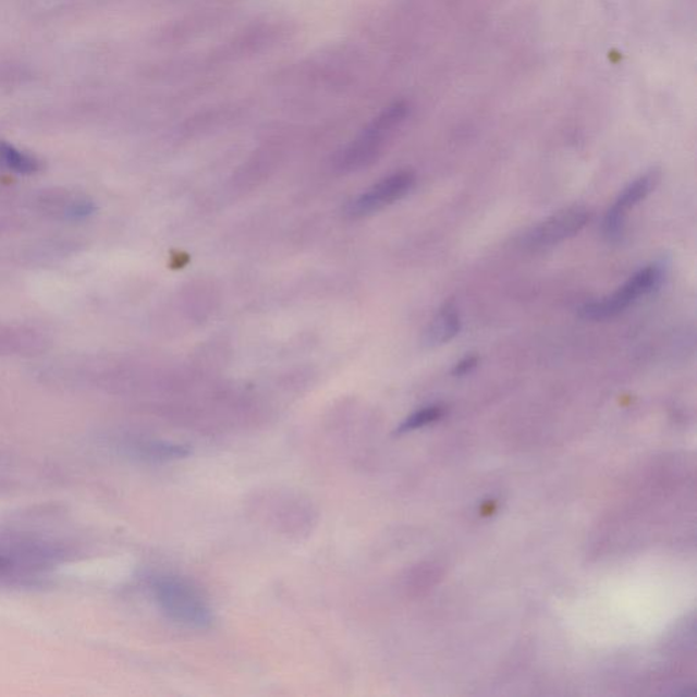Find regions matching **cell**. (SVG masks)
I'll return each instance as SVG.
<instances>
[{
	"instance_id": "1",
	"label": "cell",
	"mask_w": 697,
	"mask_h": 697,
	"mask_svg": "<svg viewBox=\"0 0 697 697\" xmlns=\"http://www.w3.org/2000/svg\"><path fill=\"white\" fill-rule=\"evenodd\" d=\"M75 549L57 534L0 527V588L35 585L73 559Z\"/></svg>"
},
{
	"instance_id": "2",
	"label": "cell",
	"mask_w": 697,
	"mask_h": 697,
	"mask_svg": "<svg viewBox=\"0 0 697 697\" xmlns=\"http://www.w3.org/2000/svg\"><path fill=\"white\" fill-rule=\"evenodd\" d=\"M150 587L158 608L169 620L194 629H206L211 625L209 604L187 580L160 575L152 579Z\"/></svg>"
},
{
	"instance_id": "3",
	"label": "cell",
	"mask_w": 697,
	"mask_h": 697,
	"mask_svg": "<svg viewBox=\"0 0 697 697\" xmlns=\"http://www.w3.org/2000/svg\"><path fill=\"white\" fill-rule=\"evenodd\" d=\"M407 112L405 102H396L380 113L356 140L338 155L335 160L338 171L343 173L359 171L378 160L387 142L405 122Z\"/></svg>"
},
{
	"instance_id": "4",
	"label": "cell",
	"mask_w": 697,
	"mask_h": 697,
	"mask_svg": "<svg viewBox=\"0 0 697 697\" xmlns=\"http://www.w3.org/2000/svg\"><path fill=\"white\" fill-rule=\"evenodd\" d=\"M667 277V266L661 261L648 265L632 276L623 286L608 297L586 304L580 309V316L586 320L602 321L614 318L624 313L637 298L657 291Z\"/></svg>"
},
{
	"instance_id": "5",
	"label": "cell",
	"mask_w": 697,
	"mask_h": 697,
	"mask_svg": "<svg viewBox=\"0 0 697 697\" xmlns=\"http://www.w3.org/2000/svg\"><path fill=\"white\" fill-rule=\"evenodd\" d=\"M588 220H590V212L586 207H566L534 227L526 234V247L534 250L552 248L554 245L576 236L587 225Z\"/></svg>"
},
{
	"instance_id": "6",
	"label": "cell",
	"mask_w": 697,
	"mask_h": 697,
	"mask_svg": "<svg viewBox=\"0 0 697 697\" xmlns=\"http://www.w3.org/2000/svg\"><path fill=\"white\" fill-rule=\"evenodd\" d=\"M414 183H416V174L411 171L392 173L348 201L346 215L352 218L374 215L411 193Z\"/></svg>"
},
{
	"instance_id": "7",
	"label": "cell",
	"mask_w": 697,
	"mask_h": 697,
	"mask_svg": "<svg viewBox=\"0 0 697 697\" xmlns=\"http://www.w3.org/2000/svg\"><path fill=\"white\" fill-rule=\"evenodd\" d=\"M659 180H661V172L658 169H651L621 191L603 220V234L609 242H619L623 237L628 211L656 189Z\"/></svg>"
},
{
	"instance_id": "8",
	"label": "cell",
	"mask_w": 697,
	"mask_h": 697,
	"mask_svg": "<svg viewBox=\"0 0 697 697\" xmlns=\"http://www.w3.org/2000/svg\"><path fill=\"white\" fill-rule=\"evenodd\" d=\"M461 316L456 305L452 302L445 303L435 316L432 323L425 331L424 342L429 347L445 345L460 334Z\"/></svg>"
},
{
	"instance_id": "9",
	"label": "cell",
	"mask_w": 697,
	"mask_h": 697,
	"mask_svg": "<svg viewBox=\"0 0 697 697\" xmlns=\"http://www.w3.org/2000/svg\"><path fill=\"white\" fill-rule=\"evenodd\" d=\"M0 160L16 173L30 174L38 169V162L35 158L16 150L15 147L8 144H0Z\"/></svg>"
},
{
	"instance_id": "10",
	"label": "cell",
	"mask_w": 697,
	"mask_h": 697,
	"mask_svg": "<svg viewBox=\"0 0 697 697\" xmlns=\"http://www.w3.org/2000/svg\"><path fill=\"white\" fill-rule=\"evenodd\" d=\"M441 416H443V407L430 406L423 408V411L412 414V416L401 425L398 432L405 433L408 432V430L421 428L424 425L436 421V419H439Z\"/></svg>"
},
{
	"instance_id": "11",
	"label": "cell",
	"mask_w": 697,
	"mask_h": 697,
	"mask_svg": "<svg viewBox=\"0 0 697 697\" xmlns=\"http://www.w3.org/2000/svg\"><path fill=\"white\" fill-rule=\"evenodd\" d=\"M477 362H478L477 357H474V356L465 357L455 365L454 370H452V374H454L455 376L466 375L467 372H470L473 368H476Z\"/></svg>"
}]
</instances>
